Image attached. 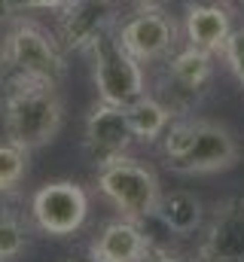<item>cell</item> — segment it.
<instances>
[{"label": "cell", "mask_w": 244, "mask_h": 262, "mask_svg": "<svg viewBox=\"0 0 244 262\" xmlns=\"http://www.w3.org/2000/svg\"><path fill=\"white\" fill-rule=\"evenodd\" d=\"M64 104L52 82L12 76L3 92V128L15 146H22L25 152L46 146L58 134Z\"/></svg>", "instance_id": "obj_1"}, {"label": "cell", "mask_w": 244, "mask_h": 262, "mask_svg": "<svg viewBox=\"0 0 244 262\" xmlns=\"http://www.w3.org/2000/svg\"><path fill=\"white\" fill-rule=\"evenodd\" d=\"M162 152L177 174H214L226 171L238 159L232 131L208 119H180L162 134Z\"/></svg>", "instance_id": "obj_2"}, {"label": "cell", "mask_w": 244, "mask_h": 262, "mask_svg": "<svg viewBox=\"0 0 244 262\" xmlns=\"http://www.w3.org/2000/svg\"><path fill=\"white\" fill-rule=\"evenodd\" d=\"M92 55V73H95V85H98V98L104 104L113 107H128L131 101H137L140 95H147V82H144V67L140 61L119 43V37H113L110 31L104 37H98L89 46Z\"/></svg>", "instance_id": "obj_3"}, {"label": "cell", "mask_w": 244, "mask_h": 262, "mask_svg": "<svg viewBox=\"0 0 244 262\" xmlns=\"http://www.w3.org/2000/svg\"><path fill=\"white\" fill-rule=\"evenodd\" d=\"M3 64L9 67L12 76L22 79H37V82H58L64 73V58L58 52V43L37 25L18 21L3 40L0 49Z\"/></svg>", "instance_id": "obj_4"}, {"label": "cell", "mask_w": 244, "mask_h": 262, "mask_svg": "<svg viewBox=\"0 0 244 262\" xmlns=\"http://www.w3.org/2000/svg\"><path fill=\"white\" fill-rule=\"evenodd\" d=\"M98 189L104 192V198H110L116 204V210H122V216L140 223L150 213H156L159 204V177L153 168L140 165L137 159H116L113 165L101 168L98 174Z\"/></svg>", "instance_id": "obj_5"}, {"label": "cell", "mask_w": 244, "mask_h": 262, "mask_svg": "<svg viewBox=\"0 0 244 262\" xmlns=\"http://www.w3.org/2000/svg\"><path fill=\"white\" fill-rule=\"evenodd\" d=\"M31 216L37 229H43L46 235H55V238L73 235L83 229L89 216V195L79 183H70V180L46 183L31 198Z\"/></svg>", "instance_id": "obj_6"}, {"label": "cell", "mask_w": 244, "mask_h": 262, "mask_svg": "<svg viewBox=\"0 0 244 262\" xmlns=\"http://www.w3.org/2000/svg\"><path fill=\"white\" fill-rule=\"evenodd\" d=\"M116 21L113 0H67L58 15L61 46L70 52H89V46L104 37Z\"/></svg>", "instance_id": "obj_7"}, {"label": "cell", "mask_w": 244, "mask_h": 262, "mask_svg": "<svg viewBox=\"0 0 244 262\" xmlns=\"http://www.w3.org/2000/svg\"><path fill=\"white\" fill-rule=\"evenodd\" d=\"M134 134L128 125L125 107H113V104H95V110L86 119V152L92 159V165L107 168L116 159L125 156V149L131 146Z\"/></svg>", "instance_id": "obj_8"}, {"label": "cell", "mask_w": 244, "mask_h": 262, "mask_svg": "<svg viewBox=\"0 0 244 262\" xmlns=\"http://www.w3.org/2000/svg\"><path fill=\"white\" fill-rule=\"evenodd\" d=\"M174 37H177L174 21L156 6H140V12L131 15L119 31V43L137 61L162 58L165 52H171Z\"/></svg>", "instance_id": "obj_9"}, {"label": "cell", "mask_w": 244, "mask_h": 262, "mask_svg": "<svg viewBox=\"0 0 244 262\" xmlns=\"http://www.w3.org/2000/svg\"><path fill=\"white\" fill-rule=\"evenodd\" d=\"M198 262H244V198H229L214 210Z\"/></svg>", "instance_id": "obj_10"}, {"label": "cell", "mask_w": 244, "mask_h": 262, "mask_svg": "<svg viewBox=\"0 0 244 262\" xmlns=\"http://www.w3.org/2000/svg\"><path fill=\"white\" fill-rule=\"evenodd\" d=\"M150 244L140 229V223L122 216L116 223L104 226V232L92 244V259L95 262H140L147 259Z\"/></svg>", "instance_id": "obj_11"}, {"label": "cell", "mask_w": 244, "mask_h": 262, "mask_svg": "<svg viewBox=\"0 0 244 262\" xmlns=\"http://www.w3.org/2000/svg\"><path fill=\"white\" fill-rule=\"evenodd\" d=\"M186 43L205 52H223L229 34H232V21H229V9L223 3H192L186 9Z\"/></svg>", "instance_id": "obj_12"}, {"label": "cell", "mask_w": 244, "mask_h": 262, "mask_svg": "<svg viewBox=\"0 0 244 262\" xmlns=\"http://www.w3.org/2000/svg\"><path fill=\"white\" fill-rule=\"evenodd\" d=\"M211 70H214V58L211 52L205 49H195L186 43V49L174 52L171 61H168V92L174 95H186V101H192L211 79Z\"/></svg>", "instance_id": "obj_13"}, {"label": "cell", "mask_w": 244, "mask_h": 262, "mask_svg": "<svg viewBox=\"0 0 244 262\" xmlns=\"http://www.w3.org/2000/svg\"><path fill=\"white\" fill-rule=\"evenodd\" d=\"M125 116H128L134 140H147V143L159 140L165 134V128L171 125V107L153 95H140L137 101H131L125 107Z\"/></svg>", "instance_id": "obj_14"}, {"label": "cell", "mask_w": 244, "mask_h": 262, "mask_svg": "<svg viewBox=\"0 0 244 262\" xmlns=\"http://www.w3.org/2000/svg\"><path fill=\"white\" fill-rule=\"evenodd\" d=\"M156 216H159V223L171 235H189L201 223V201L192 195V192H168V195H159Z\"/></svg>", "instance_id": "obj_15"}, {"label": "cell", "mask_w": 244, "mask_h": 262, "mask_svg": "<svg viewBox=\"0 0 244 262\" xmlns=\"http://www.w3.org/2000/svg\"><path fill=\"white\" fill-rule=\"evenodd\" d=\"M28 171V152L12 140L0 143V192H12Z\"/></svg>", "instance_id": "obj_16"}, {"label": "cell", "mask_w": 244, "mask_h": 262, "mask_svg": "<svg viewBox=\"0 0 244 262\" xmlns=\"http://www.w3.org/2000/svg\"><path fill=\"white\" fill-rule=\"evenodd\" d=\"M25 250V229L15 216H3L0 220V262L15 259Z\"/></svg>", "instance_id": "obj_17"}, {"label": "cell", "mask_w": 244, "mask_h": 262, "mask_svg": "<svg viewBox=\"0 0 244 262\" xmlns=\"http://www.w3.org/2000/svg\"><path fill=\"white\" fill-rule=\"evenodd\" d=\"M223 55H226V61L232 67L235 79L241 82V89H244V28H238V31L229 34V40H226V46H223Z\"/></svg>", "instance_id": "obj_18"}, {"label": "cell", "mask_w": 244, "mask_h": 262, "mask_svg": "<svg viewBox=\"0 0 244 262\" xmlns=\"http://www.w3.org/2000/svg\"><path fill=\"white\" fill-rule=\"evenodd\" d=\"M12 3L22 12H34V9H61L67 0H12Z\"/></svg>", "instance_id": "obj_19"}, {"label": "cell", "mask_w": 244, "mask_h": 262, "mask_svg": "<svg viewBox=\"0 0 244 262\" xmlns=\"http://www.w3.org/2000/svg\"><path fill=\"white\" fill-rule=\"evenodd\" d=\"M12 12H15V3L12 0H0V21L12 18Z\"/></svg>", "instance_id": "obj_20"}, {"label": "cell", "mask_w": 244, "mask_h": 262, "mask_svg": "<svg viewBox=\"0 0 244 262\" xmlns=\"http://www.w3.org/2000/svg\"><path fill=\"white\" fill-rule=\"evenodd\" d=\"M150 262H180V259H174V256H168V253H156Z\"/></svg>", "instance_id": "obj_21"}, {"label": "cell", "mask_w": 244, "mask_h": 262, "mask_svg": "<svg viewBox=\"0 0 244 262\" xmlns=\"http://www.w3.org/2000/svg\"><path fill=\"white\" fill-rule=\"evenodd\" d=\"M223 6H244V0H220Z\"/></svg>", "instance_id": "obj_22"}, {"label": "cell", "mask_w": 244, "mask_h": 262, "mask_svg": "<svg viewBox=\"0 0 244 262\" xmlns=\"http://www.w3.org/2000/svg\"><path fill=\"white\" fill-rule=\"evenodd\" d=\"M137 3H140V6H156L159 0H137Z\"/></svg>", "instance_id": "obj_23"}, {"label": "cell", "mask_w": 244, "mask_h": 262, "mask_svg": "<svg viewBox=\"0 0 244 262\" xmlns=\"http://www.w3.org/2000/svg\"><path fill=\"white\" fill-rule=\"evenodd\" d=\"M3 216H9V213H6V207H3V204H0V220H3Z\"/></svg>", "instance_id": "obj_24"}, {"label": "cell", "mask_w": 244, "mask_h": 262, "mask_svg": "<svg viewBox=\"0 0 244 262\" xmlns=\"http://www.w3.org/2000/svg\"><path fill=\"white\" fill-rule=\"evenodd\" d=\"M73 262H95V259H92V256H86V259H73Z\"/></svg>", "instance_id": "obj_25"}]
</instances>
